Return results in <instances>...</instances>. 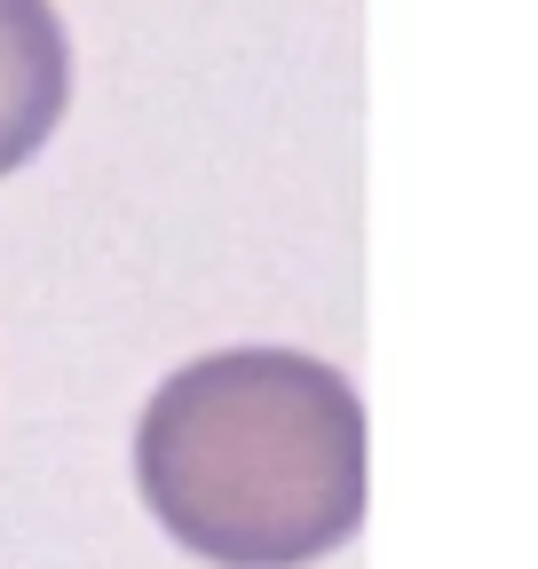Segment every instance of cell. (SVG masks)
<instances>
[{
    "mask_svg": "<svg viewBox=\"0 0 538 569\" xmlns=\"http://www.w3.org/2000/svg\"><path fill=\"white\" fill-rule=\"evenodd\" d=\"M159 530L215 569H309L365 522V403L301 348L182 365L134 427Z\"/></svg>",
    "mask_w": 538,
    "mask_h": 569,
    "instance_id": "obj_1",
    "label": "cell"
},
{
    "mask_svg": "<svg viewBox=\"0 0 538 569\" xmlns=\"http://www.w3.org/2000/svg\"><path fill=\"white\" fill-rule=\"evenodd\" d=\"M72 103V40L56 0H0V174L40 159Z\"/></svg>",
    "mask_w": 538,
    "mask_h": 569,
    "instance_id": "obj_2",
    "label": "cell"
}]
</instances>
